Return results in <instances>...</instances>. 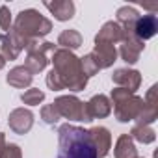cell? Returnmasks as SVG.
Here are the masks:
<instances>
[{
	"label": "cell",
	"mask_w": 158,
	"mask_h": 158,
	"mask_svg": "<svg viewBox=\"0 0 158 158\" xmlns=\"http://www.w3.org/2000/svg\"><path fill=\"white\" fill-rule=\"evenodd\" d=\"M52 69L47 74V86L52 91H82L88 86V76L82 71L80 58H76L71 50L56 48L52 52Z\"/></svg>",
	"instance_id": "obj_1"
},
{
	"label": "cell",
	"mask_w": 158,
	"mask_h": 158,
	"mask_svg": "<svg viewBox=\"0 0 158 158\" xmlns=\"http://www.w3.org/2000/svg\"><path fill=\"white\" fill-rule=\"evenodd\" d=\"M56 158H97V152L89 139L88 130L71 123L60 125Z\"/></svg>",
	"instance_id": "obj_2"
},
{
	"label": "cell",
	"mask_w": 158,
	"mask_h": 158,
	"mask_svg": "<svg viewBox=\"0 0 158 158\" xmlns=\"http://www.w3.org/2000/svg\"><path fill=\"white\" fill-rule=\"evenodd\" d=\"M26 43L28 41H34V39H41L45 37L47 34H50L52 30V23L43 17L37 10H23L15 21H13V26H11Z\"/></svg>",
	"instance_id": "obj_3"
},
{
	"label": "cell",
	"mask_w": 158,
	"mask_h": 158,
	"mask_svg": "<svg viewBox=\"0 0 158 158\" xmlns=\"http://www.w3.org/2000/svg\"><path fill=\"white\" fill-rule=\"evenodd\" d=\"M110 102L114 104V114H115V119L119 123L136 121L141 108H143V99L138 97L136 93H130V91L123 89V88L112 89Z\"/></svg>",
	"instance_id": "obj_4"
},
{
	"label": "cell",
	"mask_w": 158,
	"mask_h": 158,
	"mask_svg": "<svg viewBox=\"0 0 158 158\" xmlns=\"http://www.w3.org/2000/svg\"><path fill=\"white\" fill-rule=\"evenodd\" d=\"M56 50L54 43L50 41H43V39H34V41H28L26 45V61H24V67L32 73V74H37L41 71H45V67L48 65V54H52Z\"/></svg>",
	"instance_id": "obj_5"
},
{
	"label": "cell",
	"mask_w": 158,
	"mask_h": 158,
	"mask_svg": "<svg viewBox=\"0 0 158 158\" xmlns=\"http://www.w3.org/2000/svg\"><path fill=\"white\" fill-rule=\"evenodd\" d=\"M54 106L60 114V117H65L69 121H84L89 123L86 114V102H82L74 95H61L54 101Z\"/></svg>",
	"instance_id": "obj_6"
},
{
	"label": "cell",
	"mask_w": 158,
	"mask_h": 158,
	"mask_svg": "<svg viewBox=\"0 0 158 158\" xmlns=\"http://www.w3.org/2000/svg\"><path fill=\"white\" fill-rule=\"evenodd\" d=\"M26 41L11 28L6 34H0V54L4 60H17L19 54L26 48Z\"/></svg>",
	"instance_id": "obj_7"
},
{
	"label": "cell",
	"mask_w": 158,
	"mask_h": 158,
	"mask_svg": "<svg viewBox=\"0 0 158 158\" xmlns=\"http://www.w3.org/2000/svg\"><path fill=\"white\" fill-rule=\"evenodd\" d=\"M143 48H145V43L139 41L134 34H125V37H123V41H121L119 56H121V60H123L125 63L132 65V63H136V61L139 60Z\"/></svg>",
	"instance_id": "obj_8"
},
{
	"label": "cell",
	"mask_w": 158,
	"mask_h": 158,
	"mask_svg": "<svg viewBox=\"0 0 158 158\" xmlns=\"http://www.w3.org/2000/svg\"><path fill=\"white\" fill-rule=\"evenodd\" d=\"M112 80H114V84L117 88H123V89H127L130 93H136L138 88H139V84H141V74L136 69L125 67V69H115L114 71Z\"/></svg>",
	"instance_id": "obj_9"
},
{
	"label": "cell",
	"mask_w": 158,
	"mask_h": 158,
	"mask_svg": "<svg viewBox=\"0 0 158 158\" xmlns=\"http://www.w3.org/2000/svg\"><path fill=\"white\" fill-rule=\"evenodd\" d=\"M8 125L15 134H26L34 127V114L28 108H15L8 117Z\"/></svg>",
	"instance_id": "obj_10"
},
{
	"label": "cell",
	"mask_w": 158,
	"mask_h": 158,
	"mask_svg": "<svg viewBox=\"0 0 158 158\" xmlns=\"http://www.w3.org/2000/svg\"><path fill=\"white\" fill-rule=\"evenodd\" d=\"M89 134V139L95 147V152H97V158H104L110 149H112V134L106 127H93L88 130Z\"/></svg>",
	"instance_id": "obj_11"
},
{
	"label": "cell",
	"mask_w": 158,
	"mask_h": 158,
	"mask_svg": "<svg viewBox=\"0 0 158 158\" xmlns=\"http://www.w3.org/2000/svg\"><path fill=\"white\" fill-rule=\"evenodd\" d=\"M158 32V19L154 13H147V15H139L136 24H134V30L132 34L139 39V41H147L151 37H154Z\"/></svg>",
	"instance_id": "obj_12"
},
{
	"label": "cell",
	"mask_w": 158,
	"mask_h": 158,
	"mask_svg": "<svg viewBox=\"0 0 158 158\" xmlns=\"http://www.w3.org/2000/svg\"><path fill=\"white\" fill-rule=\"evenodd\" d=\"M86 114H88V119L93 121V119H102V117H108L112 114V102L106 95H93L88 102H86Z\"/></svg>",
	"instance_id": "obj_13"
},
{
	"label": "cell",
	"mask_w": 158,
	"mask_h": 158,
	"mask_svg": "<svg viewBox=\"0 0 158 158\" xmlns=\"http://www.w3.org/2000/svg\"><path fill=\"white\" fill-rule=\"evenodd\" d=\"M125 37L123 28L115 23V21H108L102 24V28L99 30V34L95 35V43H106V45H115L121 43Z\"/></svg>",
	"instance_id": "obj_14"
},
{
	"label": "cell",
	"mask_w": 158,
	"mask_h": 158,
	"mask_svg": "<svg viewBox=\"0 0 158 158\" xmlns=\"http://www.w3.org/2000/svg\"><path fill=\"white\" fill-rule=\"evenodd\" d=\"M91 56L95 58L99 69H108L114 65V61L117 60V48L115 45H106V43H95Z\"/></svg>",
	"instance_id": "obj_15"
},
{
	"label": "cell",
	"mask_w": 158,
	"mask_h": 158,
	"mask_svg": "<svg viewBox=\"0 0 158 158\" xmlns=\"http://www.w3.org/2000/svg\"><path fill=\"white\" fill-rule=\"evenodd\" d=\"M43 6L54 15L56 21H69L74 17V4L71 0H54V2H43Z\"/></svg>",
	"instance_id": "obj_16"
},
{
	"label": "cell",
	"mask_w": 158,
	"mask_h": 158,
	"mask_svg": "<svg viewBox=\"0 0 158 158\" xmlns=\"http://www.w3.org/2000/svg\"><path fill=\"white\" fill-rule=\"evenodd\" d=\"M32 80H34V74H32L24 65L13 67V69L8 73V76H6V82H8L11 88H17V89L28 88V86L32 84Z\"/></svg>",
	"instance_id": "obj_17"
},
{
	"label": "cell",
	"mask_w": 158,
	"mask_h": 158,
	"mask_svg": "<svg viewBox=\"0 0 158 158\" xmlns=\"http://www.w3.org/2000/svg\"><path fill=\"white\" fill-rule=\"evenodd\" d=\"M115 15H117V21H115V23L123 28V32H125V34H132L134 24H136V21H138V17H139L138 10L132 8V6H123V8L117 10Z\"/></svg>",
	"instance_id": "obj_18"
},
{
	"label": "cell",
	"mask_w": 158,
	"mask_h": 158,
	"mask_svg": "<svg viewBox=\"0 0 158 158\" xmlns=\"http://www.w3.org/2000/svg\"><path fill=\"white\" fill-rule=\"evenodd\" d=\"M114 156L115 158H138V149L134 145V139L128 134H121L115 141L114 147Z\"/></svg>",
	"instance_id": "obj_19"
},
{
	"label": "cell",
	"mask_w": 158,
	"mask_h": 158,
	"mask_svg": "<svg viewBox=\"0 0 158 158\" xmlns=\"http://www.w3.org/2000/svg\"><path fill=\"white\" fill-rule=\"evenodd\" d=\"M58 45H60V48L73 52V50H76L78 47L82 45V35H80V32H78V30H73V28L63 30L58 35Z\"/></svg>",
	"instance_id": "obj_20"
},
{
	"label": "cell",
	"mask_w": 158,
	"mask_h": 158,
	"mask_svg": "<svg viewBox=\"0 0 158 158\" xmlns=\"http://www.w3.org/2000/svg\"><path fill=\"white\" fill-rule=\"evenodd\" d=\"M128 136H130L134 141H139V143H143V145L152 143V141L156 139V132H154L151 127H147V125H134Z\"/></svg>",
	"instance_id": "obj_21"
},
{
	"label": "cell",
	"mask_w": 158,
	"mask_h": 158,
	"mask_svg": "<svg viewBox=\"0 0 158 158\" xmlns=\"http://www.w3.org/2000/svg\"><path fill=\"white\" fill-rule=\"evenodd\" d=\"M156 117H158V106L143 102V108H141V112H139V115L136 119V125H147L149 127L151 123L156 121Z\"/></svg>",
	"instance_id": "obj_22"
},
{
	"label": "cell",
	"mask_w": 158,
	"mask_h": 158,
	"mask_svg": "<svg viewBox=\"0 0 158 158\" xmlns=\"http://www.w3.org/2000/svg\"><path fill=\"white\" fill-rule=\"evenodd\" d=\"M21 101L24 104H28V106H37V104H41L45 101V91H41L37 88H30L21 95Z\"/></svg>",
	"instance_id": "obj_23"
},
{
	"label": "cell",
	"mask_w": 158,
	"mask_h": 158,
	"mask_svg": "<svg viewBox=\"0 0 158 158\" xmlns=\"http://www.w3.org/2000/svg\"><path fill=\"white\" fill-rule=\"evenodd\" d=\"M60 119H61V117H60V114H58V110H56L54 102H52V104H45V106L41 108V121H43L45 125L54 127Z\"/></svg>",
	"instance_id": "obj_24"
},
{
	"label": "cell",
	"mask_w": 158,
	"mask_h": 158,
	"mask_svg": "<svg viewBox=\"0 0 158 158\" xmlns=\"http://www.w3.org/2000/svg\"><path fill=\"white\" fill-rule=\"evenodd\" d=\"M80 65H82V71H84V74L89 78V76H95L101 69H99V65H97V61H95V58L91 56V52L89 54H86L84 58H80Z\"/></svg>",
	"instance_id": "obj_25"
},
{
	"label": "cell",
	"mask_w": 158,
	"mask_h": 158,
	"mask_svg": "<svg viewBox=\"0 0 158 158\" xmlns=\"http://www.w3.org/2000/svg\"><path fill=\"white\" fill-rule=\"evenodd\" d=\"M13 26V21H11V11L8 6H0V28L6 32H10Z\"/></svg>",
	"instance_id": "obj_26"
},
{
	"label": "cell",
	"mask_w": 158,
	"mask_h": 158,
	"mask_svg": "<svg viewBox=\"0 0 158 158\" xmlns=\"http://www.w3.org/2000/svg\"><path fill=\"white\" fill-rule=\"evenodd\" d=\"M0 158H23V151L17 143H10L0 152Z\"/></svg>",
	"instance_id": "obj_27"
},
{
	"label": "cell",
	"mask_w": 158,
	"mask_h": 158,
	"mask_svg": "<svg viewBox=\"0 0 158 158\" xmlns=\"http://www.w3.org/2000/svg\"><path fill=\"white\" fill-rule=\"evenodd\" d=\"M6 145H8V143H6V134H4V132H0V152L4 151Z\"/></svg>",
	"instance_id": "obj_28"
},
{
	"label": "cell",
	"mask_w": 158,
	"mask_h": 158,
	"mask_svg": "<svg viewBox=\"0 0 158 158\" xmlns=\"http://www.w3.org/2000/svg\"><path fill=\"white\" fill-rule=\"evenodd\" d=\"M4 67H6V60L2 58V54H0V71H2Z\"/></svg>",
	"instance_id": "obj_29"
},
{
	"label": "cell",
	"mask_w": 158,
	"mask_h": 158,
	"mask_svg": "<svg viewBox=\"0 0 158 158\" xmlns=\"http://www.w3.org/2000/svg\"><path fill=\"white\" fill-rule=\"evenodd\" d=\"M138 158H139V156H138Z\"/></svg>",
	"instance_id": "obj_30"
}]
</instances>
